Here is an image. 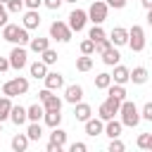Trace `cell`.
Wrapping results in <instances>:
<instances>
[{
	"instance_id": "obj_4",
	"label": "cell",
	"mask_w": 152,
	"mask_h": 152,
	"mask_svg": "<svg viewBox=\"0 0 152 152\" xmlns=\"http://www.w3.org/2000/svg\"><path fill=\"white\" fill-rule=\"evenodd\" d=\"M71 33H74V31H71V26H69L66 21H59V19H57V21L50 24V38L57 40V43H69V40H71Z\"/></svg>"
},
{
	"instance_id": "obj_53",
	"label": "cell",
	"mask_w": 152,
	"mask_h": 152,
	"mask_svg": "<svg viewBox=\"0 0 152 152\" xmlns=\"http://www.w3.org/2000/svg\"><path fill=\"white\" fill-rule=\"evenodd\" d=\"M0 133H2V121H0Z\"/></svg>"
},
{
	"instance_id": "obj_45",
	"label": "cell",
	"mask_w": 152,
	"mask_h": 152,
	"mask_svg": "<svg viewBox=\"0 0 152 152\" xmlns=\"http://www.w3.org/2000/svg\"><path fill=\"white\" fill-rule=\"evenodd\" d=\"M69 150H71V152H86V150H88V145H86V142H71V145H69Z\"/></svg>"
},
{
	"instance_id": "obj_33",
	"label": "cell",
	"mask_w": 152,
	"mask_h": 152,
	"mask_svg": "<svg viewBox=\"0 0 152 152\" xmlns=\"http://www.w3.org/2000/svg\"><path fill=\"white\" fill-rule=\"evenodd\" d=\"M57 57H59V55H57V50H52V48H48L45 52H40V59H43L48 66H52V64L57 62Z\"/></svg>"
},
{
	"instance_id": "obj_3",
	"label": "cell",
	"mask_w": 152,
	"mask_h": 152,
	"mask_svg": "<svg viewBox=\"0 0 152 152\" xmlns=\"http://www.w3.org/2000/svg\"><path fill=\"white\" fill-rule=\"evenodd\" d=\"M28 93V78L26 76H14L10 81L2 83V95H10V97H21Z\"/></svg>"
},
{
	"instance_id": "obj_36",
	"label": "cell",
	"mask_w": 152,
	"mask_h": 152,
	"mask_svg": "<svg viewBox=\"0 0 152 152\" xmlns=\"http://www.w3.org/2000/svg\"><path fill=\"white\" fill-rule=\"evenodd\" d=\"M81 55H95V40L93 38L81 40Z\"/></svg>"
},
{
	"instance_id": "obj_39",
	"label": "cell",
	"mask_w": 152,
	"mask_h": 152,
	"mask_svg": "<svg viewBox=\"0 0 152 152\" xmlns=\"http://www.w3.org/2000/svg\"><path fill=\"white\" fill-rule=\"evenodd\" d=\"M107 48H112V40H109V36H107V38H102V40H97V43H95V52H97V55H102V52H104V50H107Z\"/></svg>"
},
{
	"instance_id": "obj_54",
	"label": "cell",
	"mask_w": 152,
	"mask_h": 152,
	"mask_svg": "<svg viewBox=\"0 0 152 152\" xmlns=\"http://www.w3.org/2000/svg\"><path fill=\"white\" fill-rule=\"evenodd\" d=\"M150 152H152V145H150Z\"/></svg>"
},
{
	"instance_id": "obj_13",
	"label": "cell",
	"mask_w": 152,
	"mask_h": 152,
	"mask_svg": "<svg viewBox=\"0 0 152 152\" xmlns=\"http://www.w3.org/2000/svg\"><path fill=\"white\" fill-rule=\"evenodd\" d=\"M45 81V88H50V90H62L64 88V76L59 74V71H48V76L43 78Z\"/></svg>"
},
{
	"instance_id": "obj_21",
	"label": "cell",
	"mask_w": 152,
	"mask_h": 152,
	"mask_svg": "<svg viewBox=\"0 0 152 152\" xmlns=\"http://www.w3.org/2000/svg\"><path fill=\"white\" fill-rule=\"evenodd\" d=\"M28 142H31V138H28L26 133H17V135L12 138V150H14V152H26V150H28Z\"/></svg>"
},
{
	"instance_id": "obj_6",
	"label": "cell",
	"mask_w": 152,
	"mask_h": 152,
	"mask_svg": "<svg viewBox=\"0 0 152 152\" xmlns=\"http://www.w3.org/2000/svg\"><path fill=\"white\" fill-rule=\"evenodd\" d=\"M128 48H131L133 52H142V50H145V28H142V26L133 24V26L128 28Z\"/></svg>"
},
{
	"instance_id": "obj_38",
	"label": "cell",
	"mask_w": 152,
	"mask_h": 152,
	"mask_svg": "<svg viewBox=\"0 0 152 152\" xmlns=\"http://www.w3.org/2000/svg\"><path fill=\"white\" fill-rule=\"evenodd\" d=\"M107 150H109V152H124V150H126V145H124L119 138H112V140H109V145H107Z\"/></svg>"
},
{
	"instance_id": "obj_2",
	"label": "cell",
	"mask_w": 152,
	"mask_h": 152,
	"mask_svg": "<svg viewBox=\"0 0 152 152\" xmlns=\"http://www.w3.org/2000/svg\"><path fill=\"white\" fill-rule=\"evenodd\" d=\"M119 119H121V124H124L126 128H135V126L142 121V116H140V109H138V104H135L133 100H124V102H121Z\"/></svg>"
},
{
	"instance_id": "obj_29",
	"label": "cell",
	"mask_w": 152,
	"mask_h": 152,
	"mask_svg": "<svg viewBox=\"0 0 152 152\" xmlns=\"http://www.w3.org/2000/svg\"><path fill=\"white\" fill-rule=\"evenodd\" d=\"M26 135H28L31 140H40V135H43V126H40V121H31L28 128H26Z\"/></svg>"
},
{
	"instance_id": "obj_49",
	"label": "cell",
	"mask_w": 152,
	"mask_h": 152,
	"mask_svg": "<svg viewBox=\"0 0 152 152\" xmlns=\"http://www.w3.org/2000/svg\"><path fill=\"white\" fill-rule=\"evenodd\" d=\"M140 5H142L145 10H152V0H140Z\"/></svg>"
},
{
	"instance_id": "obj_52",
	"label": "cell",
	"mask_w": 152,
	"mask_h": 152,
	"mask_svg": "<svg viewBox=\"0 0 152 152\" xmlns=\"http://www.w3.org/2000/svg\"><path fill=\"white\" fill-rule=\"evenodd\" d=\"M64 2H76V0H64Z\"/></svg>"
},
{
	"instance_id": "obj_32",
	"label": "cell",
	"mask_w": 152,
	"mask_h": 152,
	"mask_svg": "<svg viewBox=\"0 0 152 152\" xmlns=\"http://www.w3.org/2000/svg\"><path fill=\"white\" fill-rule=\"evenodd\" d=\"M88 38H93L95 43H97V40H102V38H107V33H104L102 24H93V28L88 31Z\"/></svg>"
},
{
	"instance_id": "obj_16",
	"label": "cell",
	"mask_w": 152,
	"mask_h": 152,
	"mask_svg": "<svg viewBox=\"0 0 152 152\" xmlns=\"http://www.w3.org/2000/svg\"><path fill=\"white\" fill-rule=\"evenodd\" d=\"M121 131H124L121 119H109V121H104V135H107L109 140H112V138H119Z\"/></svg>"
},
{
	"instance_id": "obj_55",
	"label": "cell",
	"mask_w": 152,
	"mask_h": 152,
	"mask_svg": "<svg viewBox=\"0 0 152 152\" xmlns=\"http://www.w3.org/2000/svg\"><path fill=\"white\" fill-rule=\"evenodd\" d=\"M150 59H152V57H150Z\"/></svg>"
},
{
	"instance_id": "obj_20",
	"label": "cell",
	"mask_w": 152,
	"mask_h": 152,
	"mask_svg": "<svg viewBox=\"0 0 152 152\" xmlns=\"http://www.w3.org/2000/svg\"><path fill=\"white\" fill-rule=\"evenodd\" d=\"M24 26H26L28 31H33V28L40 26V14H38V10H28V12H24Z\"/></svg>"
},
{
	"instance_id": "obj_26",
	"label": "cell",
	"mask_w": 152,
	"mask_h": 152,
	"mask_svg": "<svg viewBox=\"0 0 152 152\" xmlns=\"http://www.w3.org/2000/svg\"><path fill=\"white\" fill-rule=\"evenodd\" d=\"M43 121H45L48 128H57V126L62 124V109H59V112H45Z\"/></svg>"
},
{
	"instance_id": "obj_23",
	"label": "cell",
	"mask_w": 152,
	"mask_h": 152,
	"mask_svg": "<svg viewBox=\"0 0 152 152\" xmlns=\"http://www.w3.org/2000/svg\"><path fill=\"white\" fill-rule=\"evenodd\" d=\"M147 76H150V71H147L145 66H133V69H131V81H133L135 86H142V83L147 81Z\"/></svg>"
},
{
	"instance_id": "obj_18",
	"label": "cell",
	"mask_w": 152,
	"mask_h": 152,
	"mask_svg": "<svg viewBox=\"0 0 152 152\" xmlns=\"http://www.w3.org/2000/svg\"><path fill=\"white\" fill-rule=\"evenodd\" d=\"M100 57H102V62H104L107 66H116V64H119V59H121V55H119V50H116V45H112V48H107V50H104V52H102Z\"/></svg>"
},
{
	"instance_id": "obj_42",
	"label": "cell",
	"mask_w": 152,
	"mask_h": 152,
	"mask_svg": "<svg viewBox=\"0 0 152 152\" xmlns=\"http://www.w3.org/2000/svg\"><path fill=\"white\" fill-rule=\"evenodd\" d=\"M7 17H10V12H7V5H5V2H0V26L10 24V21H7Z\"/></svg>"
},
{
	"instance_id": "obj_9",
	"label": "cell",
	"mask_w": 152,
	"mask_h": 152,
	"mask_svg": "<svg viewBox=\"0 0 152 152\" xmlns=\"http://www.w3.org/2000/svg\"><path fill=\"white\" fill-rule=\"evenodd\" d=\"M90 19H88V12L86 10H71V14H69V26H71V31H76V33H81L83 28H86V24H88Z\"/></svg>"
},
{
	"instance_id": "obj_51",
	"label": "cell",
	"mask_w": 152,
	"mask_h": 152,
	"mask_svg": "<svg viewBox=\"0 0 152 152\" xmlns=\"http://www.w3.org/2000/svg\"><path fill=\"white\" fill-rule=\"evenodd\" d=\"M0 2H5V5H7V2H10V0H0Z\"/></svg>"
},
{
	"instance_id": "obj_27",
	"label": "cell",
	"mask_w": 152,
	"mask_h": 152,
	"mask_svg": "<svg viewBox=\"0 0 152 152\" xmlns=\"http://www.w3.org/2000/svg\"><path fill=\"white\" fill-rule=\"evenodd\" d=\"M112 83H114V81H112V74H107V71H102V74L95 76V88H97V90H107Z\"/></svg>"
},
{
	"instance_id": "obj_24",
	"label": "cell",
	"mask_w": 152,
	"mask_h": 152,
	"mask_svg": "<svg viewBox=\"0 0 152 152\" xmlns=\"http://www.w3.org/2000/svg\"><path fill=\"white\" fill-rule=\"evenodd\" d=\"M12 97L10 95H2L0 97V121H7L10 119V114H12Z\"/></svg>"
},
{
	"instance_id": "obj_48",
	"label": "cell",
	"mask_w": 152,
	"mask_h": 152,
	"mask_svg": "<svg viewBox=\"0 0 152 152\" xmlns=\"http://www.w3.org/2000/svg\"><path fill=\"white\" fill-rule=\"evenodd\" d=\"M62 150H64L62 145H55V142H50V140H48V152H62Z\"/></svg>"
},
{
	"instance_id": "obj_35",
	"label": "cell",
	"mask_w": 152,
	"mask_h": 152,
	"mask_svg": "<svg viewBox=\"0 0 152 152\" xmlns=\"http://www.w3.org/2000/svg\"><path fill=\"white\" fill-rule=\"evenodd\" d=\"M135 145H138L140 150H150V145H152V133H140L138 140H135Z\"/></svg>"
},
{
	"instance_id": "obj_31",
	"label": "cell",
	"mask_w": 152,
	"mask_h": 152,
	"mask_svg": "<svg viewBox=\"0 0 152 152\" xmlns=\"http://www.w3.org/2000/svg\"><path fill=\"white\" fill-rule=\"evenodd\" d=\"M76 69H78V71H90V69H93V57H90V55L76 57Z\"/></svg>"
},
{
	"instance_id": "obj_19",
	"label": "cell",
	"mask_w": 152,
	"mask_h": 152,
	"mask_svg": "<svg viewBox=\"0 0 152 152\" xmlns=\"http://www.w3.org/2000/svg\"><path fill=\"white\" fill-rule=\"evenodd\" d=\"M112 81H114V83H121V86H126V83L131 81V69H126V66L116 64V66H114V74H112Z\"/></svg>"
},
{
	"instance_id": "obj_41",
	"label": "cell",
	"mask_w": 152,
	"mask_h": 152,
	"mask_svg": "<svg viewBox=\"0 0 152 152\" xmlns=\"http://www.w3.org/2000/svg\"><path fill=\"white\" fill-rule=\"evenodd\" d=\"M140 116H142L145 121H152V102H145V104H142V109H140Z\"/></svg>"
},
{
	"instance_id": "obj_22",
	"label": "cell",
	"mask_w": 152,
	"mask_h": 152,
	"mask_svg": "<svg viewBox=\"0 0 152 152\" xmlns=\"http://www.w3.org/2000/svg\"><path fill=\"white\" fill-rule=\"evenodd\" d=\"M50 48V38H31V43H28V50L31 52H36V55H40V52H45Z\"/></svg>"
},
{
	"instance_id": "obj_17",
	"label": "cell",
	"mask_w": 152,
	"mask_h": 152,
	"mask_svg": "<svg viewBox=\"0 0 152 152\" xmlns=\"http://www.w3.org/2000/svg\"><path fill=\"white\" fill-rule=\"evenodd\" d=\"M28 74L38 81V78H45L48 76V64L43 62V59H36V62H31L28 64Z\"/></svg>"
},
{
	"instance_id": "obj_15",
	"label": "cell",
	"mask_w": 152,
	"mask_h": 152,
	"mask_svg": "<svg viewBox=\"0 0 152 152\" xmlns=\"http://www.w3.org/2000/svg\"><path fill=\"white\" fill-rule=\"evenodd\" d=\"M10 121H12L14 126H24V124L28 121V112H26V107L14 104V107H12V114H10Z\"/></svg>"
},
{
	"instance_id": "obj_50",
	"label": "cell",
	"mask_w": 152,
	"mask_h": 152,
	"mask_svg": "<svg viewBox=\"0 0 152 152\" xmlns=\"http://www.w3.org/2000/svg\"><path fill=\"white\" fill-rule=\"evenodd\" d=\"M147 26L152 28V10H147Z\"/></svg>"
},
{
	"instance_id": "obj_43",
	"label": "cell",
	"mask_w": 152,
	"mask_h": 152,
	"mask_svg": "<svg viewBox=\"0 0 152 152\" xmlns=\"http://www.w3.org/2000/svg\"><path fill=\"white\" fill-rule=\"evenodd\" d=\"M62 2H64V0H43V5H45L48 10H59Z\"/></svg>"
},
{
	"instance_id": "obj_8",
	"label": "cell",
	"mask_w": 152,
	"mask_h": 152,
	"mask_svg": "<svg viewBox=\"0 0 152 152\" xmlns=\"http://www.w3.org/2000/svg\"><path fill=\"white\" fill-rule=\"evenodd\" d=\"M10 64H12V69H17V71H21V69L28 64V50H26V45H14V48L10 50Z\"/></svg>"
},
{
	"instance_id": "obj_12",
	"label": "cell",
	"mask_w": 152,
	"mask_h": 152,
	"mask_svg": "<svg viewBox=\"0 0 152 152\" xmlns=\"http://www.w3.org/2000/svg\"><path fill=\"white\" fill-rule=\"evenodd\" d=\"M109 40H112V45H128V28H124V26H114L112 31H109Z\"/></svg>"
},
{
	"instance_id": "obj_37",
	"label": "cell",
	"mask_w": 152,
	"mask_h": 152,
	"mask_svg": "<svg viewBox=\"0 0 152 152\" xmlns=\"http://www.w3.org/2000/svg\"><path fill=\"white\" fill-rule=\"evenodd\" d=\"M24 7H26L24 0H10V2H7V12H10V14H19Z\"/></svg>"
},
{
	"instance_id": "obj_34",
	"label": "cell",
	"mask_w": 152,
	"mask_h": 152,
	"mask_svg": "<svg viewBox=\"0 0 152 152\" xmlns=\"http://www.w3.org/2000/svg\"><path fill=\"white\" fill-rule=\"evenodd\" d=\"M121 102H124V100H116V97H112V95H107V100H104V104L109 107V112H112L114 116L119 114V109H121Z\"/></svg>"
},
{
	"instance_id": "obj_14",
	"label": "cell",
	"mask_w": 152,
	"mask_h": 152,
	"mask_svg": "<svg viewBox=\"0 0 152 152\" xmlns=\"http://www.w3.org/2000/svg\"><path fill=\"white\" fill-rule=\"evenodd\" d=\"M74 116H76V121H83V124H86V121L93 116V107L81 100L78 104H74Z\"/></svg>"
},
{
	"instance_id": "obj_1",
	"label": "cell",
	"mask_w": 152,
	"mask_h": 152,
	"mask_svg": "<svg viewBox=\"0 0 152 152\" xmlns=\"http://www.w3.org/2000/svg\"><path fill=\"white\" fill-rule=\"evenodd\" d=\"M2 38L12 45H28L31 43V36H28V28L21 24H5L2 26Z\"/></svg>"
},
{
	"instance_id": "obj_44",
	"label": "cell",
	"mask_w": 152,
	"mask_h": 152,
	"mask_svg": "<svg viewBox=\"0 0 152 152\" xmlns=\"http://www.w3.org/2000/svg\"><path fill=\"white\" fill-rule=\"evenodd\" d=\"M104 2H107V5H109V7H114V10H124V7H126V2H128V0H104Z\"/></svg>"
},
{
	"instance_id": "obj_25",
	"label": "cell",
	"mask_w": 152,
	"mask_h": 152,
	"mask_svg": "<svg viewBox=\"0 0 152 152\" xmlns=\"http://www.w3.org/2000/svg\"><path fill=\"white\" fill-rule=\"evenodd\" d=\"M26 112H28V121H40V119L45 116V107H43V102H36V104L26 107Z\"/></svg>"
},
{
	"instance_id": "obj_46",
	"label": "cell",
	"mask_w": 152,
	"mask_h": 152,
	"mask_svg": "<svg viewBox=\"0 0 152 152\" xmlns=\"http://www.w3.org/2000/svg\"><path fill=\"white\" fill-rule=\"evenodd\" d=\"M7 69H12V64H10V57H0V74H5Z\"/></svg>"
},
{
	"instance_id": "obj_40",
	"label": "cell",
	"mask_w": 152,
	"mask_h": 152,
	"mask_svg": "<svg viewBox=\"0 0 152 152\" xmlns=\"http://www.w3.org/2000/svg\"><path fill=\"white\" fill-rule=\"evenodd\" d=\"M97 116H100V119H102V121H109V119H114V114H112V112H109V107H107V104H104V102H102V104H100V109H97Z\"/></svg>"
},
{
	"instance_id": "obj_10",
	"label": "cell",
	"mask_w": 152,
	"mask_h": 152,
	"mask_svg": "<svg viewBox=\"0 0 152 152\" xmlns=\"http://www.w3.org/2000/svg\"><path fill=\"white\" fill-rule=\"evenodd\" d=\"M81 100H83V86H78V83L64 86V102H69V104H78Z\"/></svg>"
},
{
	"instance_id": "obj_5",
	"label": "cell",
	"mask_w": 152,
	"mask_h": 152,
	"mask_svg": "<svg viewBox=\"0 0 152 152\" xmlns=\"http://www.w3.org/2000/svg\"><path fill=\"white\" fill-rule=\"evenodd\" d=\"M38 100L43 102V107H45V112H59L62 109V97L59 95H55V90H50V88H43L40 93H38Z\"/></svg>"
},
{
	"instance_id": "obj_11",
	"label": "cell",
	"mask_w": 152,
	"mask_h": 152,
	"mask_svg": "<svg viewBox=\"0 0 152 152\" xmlns=\"http://www.w3.org/2000/svg\"><path fill=\"white\" fill-rule=\"evenodd\" d=\"M83 126H86V135H90V138H95V135H102V133H104V121H102L100 116H95V119L90 116Z\"/></svg>"
},
{
	"instance_id": "obj_47",
	"label": "cell",
	"mask_w": 152,
	"mask_h": 152,
	"mask_svg": "<svg viewBox=\"0 0 152 152\" xmlns=\"http://www.w3.org/2000/svg\"><path fill=\"white\" fill-rule=\"evenodd\" d=\"M24 2H26V7H28V10H38V7L43 5V0H24Z\"/></svg>"
},
{
	"instance_id": "obj_28",
	"label": "cell",
	"mask_w": 152,
	"mask_h": 152,
	"mask_svg": "<svg viewBox=\"0 0 152 152\" xmlns=\"http://www.w3.org/2000/svg\"><path fill=\"white\" fill-rule=\"evenodd\" d=\"M107 95H112V97H116V100H126V86H121V83H112L109 88H107Z\"/></svg>"
},
{
	"instance_id": "obj_7",
	"label": "cell",
	"mask_w": 152,
	"mask_h": 152,
	"mask_svg": "<svg viewBox=\"0 0 152 152\" xmlns=\"http://www.w3.org/2000/svg\"><path fill=\"white\" fill-rule=\"evenodd\" d=\"M107 12H109V5L104 0H93L90 7H88V19L93 24H102L107 19Z\"/></svg>"
},
{
	"instance_id": "obj_30",
	"label": "cell",
	"mask_w": 152,
	"mask_h": 152,
	"mask_svg": "<svg viewBox=\"0 0 152 152\" xmlns=\"http://www.w3.org/2000/svg\"><path fill=\"white\" fill-rule=\"evenodd\" d=\"M50 142H55V145H66V131H62L59 126L57 128H52V133H50Z\"/></svg>"
}]
</instances>
